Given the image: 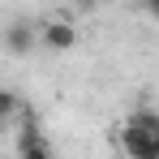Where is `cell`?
Segmentation results:
<instances>
[{
    "instance_id": "cell-6",
    "label": "cell",
    "mask_w": 159,
    "mask_h": 159,
    "mask_svg": "<svg viewBox=\"0 0 159 159\" xmlns=\"http://www.w3.org/2000/svg\"><path fill=\"white\" fill-rule=\"evenodd\" d=\"M142 4H146V9H151V13L159 17V0H142Z\"/></svg>"
},
{
    "instance_id": "cell-5",
    "label": "cell",
    "mask_w": 159,
    "mask_h": 159,
    "mask_svg": "<svg viewBox=\"0 0 159 159\" xmlns=\"http://www.w3.org/2000/svg\"><path fill=\"white\" fill-rule=\"evenodd\" d=\"M13 116H22V99H17L13 90H4V86H0V125H9Z\"/></svg>"
},
{
    "instance_id": "cell-2",
    "label": "cell",
    "mask_w": 159,
    "mask_h": 159,
    "mask_svg": "<svg viewBox=\"0 0 159 159\" xmlns=\"http://www.w3.org/2000/svg\"><path fill=\"white\" fill-rule=\"evenodd\" d=\"M17 155H22V159H56V155H52V146H48V138H43V129L34 125L30 107H22V133H17Z\"/></svg>"
},
{
    "instance_id": "cell-4",
    "label": "cell",
    "mask_w": 159,
    "mask_h": 159,
    "mask_svg": "<svg viewBox=\"0 0 159 159\" xmlns=\"http://www.w3.org/2000/svg\"><path fill=\"white\" fill-rule=\"evenodd\" d=\"M39 43L52 48V52H69V48L78 43V30L69 26V22H43V26H39Z\"/></svg>"
},
{
    "instance_id": "cell-3",
    "label": "cell",
    "mask_w": 159,
    "mask_h": 159,
    "mask_svg": "<svg viewBox=\"0 0 159 159\" xmlns=\"http://www.w3.org/2000/svg\"><path fill=\"white\" fill-rule=\"evenodd\" d=\"M34 43H39V26H34V22H26V17H13V22L4 26V48H9L13 56H26Z\"/></svg>"
},
{
    "instance_id": "cell-1",
    "label": "cell",
    "mask_w": 159,
    "mask_h": 159,
    "mask_svg": "<svg viewBox=\"0 0 159 159\" xmlns=\"http://www.w3.org/2000/svg\"><path fill=\"white\" fill-rule=\"evenodd\" d=\"M116 142H120V155L125 159H159V116L146 112V107L133 112L129 120L120 125Z\"/></svg>"
}]
</instances>
